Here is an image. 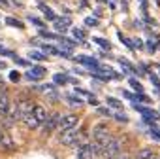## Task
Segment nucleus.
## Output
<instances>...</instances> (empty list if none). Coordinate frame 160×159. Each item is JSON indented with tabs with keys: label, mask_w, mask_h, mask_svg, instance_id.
I'll return each mask as SVG.
<instances>
[{
	"label": "nucleus",
	"mask_w": 160,
	"mask_h": 159,
	"mask_svg": "<svg viewBox=\"0 0 160 159\" xmlns=\"http://www.w3.org/2000/svg\"><path fill=\"white\" fill-rule=\"evenodd\" d=\"M136 159H154V150L152 148H141L136 153Z\"/></svg>",
	"instance_id": "obj_13"
},
{
	"label": "nucleus",
	"mask_w": 160,
	"mask_h": 159,
	"mask_svg": "<svg viewBox=\"0 0 160 159\" xmlns=\"http://www.w3.org/2000/svg\"><path fill=\"white\" fill-rule=\"evenodd\" d=\"M108 106H113V108H122V104H121L115 97H108Z\"/></svg>",
	"instance_id": "obj_20"
},
{
	"label": "nucleus",
	"mask_w": 160,
	"mask_h": 159,
	"mask_svg": "<svg viewBox=\"0 0 160 159\" xmlns=\"http://www.w3.org/2000/svg\"><path fill=\"white\" fill-rule=\"evenodd\" d=\"M32 116L40 121V123H45V119H47V110H45V106H42V104H34V108H32Z\"/></svg>",
	"instance_id": "obj_9"
},
{
	"label": "nucleus",
	"mask_w": 160,
	"mask_h": 159,
	"mask_svg": "<svg viewBox=\"0 0 160 159\" xmlns=\"http://www.w3.org/2000/svg\"><path fill=\"white\" fill-rule=\"evenodd\" d=\"M113 159H128V155H126V153H122V151H121V153H119V155H115V157H113Z\"/></svg>",
	"instance_id": "obj_31"
},
{
	"label": "nucleus",
	"mask_w": 160,
	"mask_h": 159,
	"mask_svg": "<svg viewBox=\"0 0 160 159\" xmlns=\"http://www.w3.org/2000/svg\"><path fill=\"white\" fill-rule=\"evenodd\" d=\"M10 104H12V101H10V95L4 91V89H0V116H8V110H10Z\"/></svg>",
	"instance_id": "obj_8"
},
{
	"label": "nucleus",
	"mask_w": 160,
	"mask_h": 159,
	"mask_svg": "<svg viewBox=\"0 0 160 159\" xmlns=\"http://www.w3.org/2000/svg\"><path fill=\"white\" fill-rule=\"evenodd\" d=\"M128 82H130V85H132V87H134V89H136L138 93H141V91H143V87H141V84L138 82V80H134V78H130V80H128Z\"/></svg>",
	"instance_id": "obj_21"
},
{
	"label": "nucleus",
	"mask_w": 160,
	"mask_h": 159,
	"mask_svg": "<svg viewBox=\"0 0 160 159\" xmlns=\"http://www.w3.org/2000/svg\"><path fill=\"white\" fill-rule=\"evenodd\" d=\"M60 118H62V114H58V112L49 114L47 119H45V123H43V134H51L53 131H57L58 123H60Z\"/></svg>",
	"instance_id": "obj_5"
},
{
	"label": "nucleus",
	"mask_w": 160,
	"mask_h": 159,
	"mask_svg": "<svg viewBox=\"0 0 160 159\" xmlns=\"http://www.w3.org/2000/svg\"><path fill=\"white\" fill-rule=\"evenodd\" d=\"M75 159H96V157H94V153H92L91 142H85V144H81V146H77Z\"/></svg>",
	"instance_id": "obj_7"
},
{
	"label": "nucleus",
	"mask_w": 160,
	"mask_h": 159,
	"mask_svg": "<svg viewBox=\"0 0 160 159\" xmlns=\"http://www.w3.org/2000/svg\"><path fill=\"white\" fill-rule=\"evenodd\" d=\"M98 114H102L106 118H111V110L109 108H98Z\"/></svg>",
	"instance_id": "obj_24"
},
{
	"label": "nucleus",
	"mask_w": 160,
	"mask_h": 159,
	"mask_svg": "<svg viewBox=\"0 0 160 159\" xmlns=\"http://www.w3.org/2000/svg\"><path fill=\"white\" fill-rule=\"evenodd\" d=\"M158 70H160V66H158Z\"/></svg>",
	"instance_id": "obj_35"
},
{
	"label": "nucleus",
	"mask_w": 160,
	"mask_h": 159,
	"mask_svg": "<svg viewBox=\"0 0 160 159\" xmlns=\"http://www.w3.org/2000/svg\"><path fill=\"white\" fill-rule=\"evenodd\" d=\"M58 140H60V144H64V146H81V144H85V142H87V140H85V136H83V133L79 131L77 127H75V129H70V131L60 133Z\"/></svg>",
	"instance_id": "obj_1"
},
{
	"label": "nucleus",
	"mask_w": 160,
	"mask_h": 159,
	"mask_svg": "<svg viewBox=\"0 0 160 159\" xmlns=\"http://www.w3.org/2000/svg\"><path fill=\"white\" fill-rule=\"evenodd\" d=\"M68 101H70V104H73V106H81V104H83V101L79 99V97H75V95H68Z\"/></svg>",
	"instance_id": "obj_19"
},
{
	"label": "nucleus",
	"mask_w": 160,
	"mask_h": 159,
	"mask_svg": "<svg viewBox=\"0 0 160 159\" xmlns=\"http://www.w3.org/2000/svg\"><path fill=\"white\" fill-rule=\"evenodd\" d=\"M43 74H45V68H43V66H32V68L27 72V78L32 80V82H38Z\"/></svg>",
	"instance_id": "obj_10"
},
{
	"label": "nucleus",
	"mask_w": 160,
	"mask_h": 159,
	"mask_svg": "<svg viewBox=\"0 0 160 159\" xmlns=\"http://www.w3.org/2000/svg\"><path fill=\"white\" fill-rule=\"evenodd\" d=\"M92 40H94L96 44H100L102 47H106V49H109V47H111V46H109V42H106L104 38H92Z\"/></svg>",
	"instance_id": "obj_23"
},
{
	"label": "nucleus",
	"mask_w": 160,
	"mask_h": 159,
	"mask_svg": "<svg viewBox=\"0 0 160 159\" xmlns=\"http://www.w3.org/2000/svg\"><path fill=\"white\" fill-rule=\"evenodd\" d=\"M53 82H55L57 85H64V84L68 82V78H66V76H62V74H57V76L53 78Z\"/></svg>",
	"instance_id": "obj_18"
},
{
	"label": "nucleus",
	"mask_w": 160,
	"mask_h": 159,
	"mask_svg": "<svg viewBox=\"0 0 160 159\" xmlns=\"http://www.w3.org/2000/svg\"><path fill=\"white\" fill-rule=\"evenodd\" d=\"M115 118H117V119H119V121H122V123H126V121H128V118H126V116H124V114H122V112H119V114H117V116H115Z\"/></svg>",
	"instance_id": "obj_28"
},
{
	"label": "nucleus",
	"mask_w": 160,
	"mask_h": 159,
	"mask_svg": "<svg viewBox=\"0 0 160 159\" xmlns=\"http://www.w3.org/2000/svg\"><path fill=\"white\" fill-rule=\"evenodd\" d=\"M28 57H30L32 61H45V55H43L42 51H30Z\"/></svg>",
	"instance_id": "obj_17"
},
{
	"label": "nucleus",
	"mask_w": 160,
	"mask_h": 159,
	"mask_svg": "<svg viewBox=\"0 0 160 159\" xmlns=\"http://www.w3.org/2000/svg\"><path fill=\"white\" fill-rule=\"evenodd\" d=\"M89 102H91V104H94V106H96V104H98V101H96V99H94V97H91V99H89Z\"/></svg>",
	"instance_id": "obj_32"
},
{
	"label": "nucleus",
	"mask_w": 160,
	"mask_h": 159,
	"mask_svg": "<svg viewBox=\"0 0 160 159\" xmlns=\"http://www.w3.org/2000/svg\"><path fill=\"white\" fill-rule=\"evenodd\" d=\"M111 140V134H109V129L106 123H98L94 129H92V142L98 144L100 148H106V144Z\"/></svg>",
	"instance_id": "obj_2"
},
{
	"label": "nucleus",
	"mask_w": 160,
	"mask_h": 159,
	"mask_svg": "<svg viewBox=\"0 0 160 159\" xmlns=\"http://www.w3.org/2000/svg\"><path fill=\"white\" fill-rule=\"evenodd\" d=\"M119 63H121V64H122L124 68H128V70H134V66H132V64H130V63H128L126 59H119Z\"/></svg>",
	"instance_id": "obj_26"
},
{
	"label": "nucleus",
	"mask_w": 160,
	"mask_h": 159,
	"mask_svg": "<svg viewBox=\"0 0 160 159\" xmlns=\"http://www.w3.org/2000/svg\"><path fill=\"white\" fill-rule=\"evenodd\" d=\"M6 23H8L10 27H17V29H25V25H23V21H21V19H15V17H6Z\"/></svg>",
	"instance_id": "obj_16"
},
{
	"label": "nucleus",
	"mask_w": 160,
	"mask_h": 159,
	"mask_svg": "<svg viewBox=\"0 0 160 159\" xmlns=\"http://www.w3.org/2000/svg\"><path fill=\"white\" fill-rule=\"evenodd\" d=\"M0 68H6V63H2V61H0Z\"/></svg>",
	"instance_id": "obj_34"
},
{
	"label": "nucleus",
	"mask_w": 160,
	"mask_h": 159,
	"mask_svg": "<svg viewBox=\"0 0 160 159\" xmlns=\"http://www.w3.org/2000/svg\"><path fill=\"white\" fill-rule=\"evenodd\" d=\"M2 136H4V131H2V129H0V142H2Z\"/></svg>",
	"instance_id": "obj_33"
},
{
	"label": "nucleus",
	"mask_w": 160,
	"mask_h": 159,
	"mask_svg": "<svg viewBox=\"0 0 160 159\" xmlns=\"http://www.w3.org/2000/svg\"><path fill=\"white\" fill-rule=\"evenodd\" d=\"M0 53H4V55H10V57H13V51L6 49V47H2V46H0Z\"/></svg>",
	"instance_id": "obj_29"
},
{
	"label": "nucleus",
	"mask_w": 160,
	"mask_h": 159,
	"mask_svg": "<svg viewBox=\"0 0 160 159\" xmlns=\"http://www.w3.org/2000/svg\"><path fill=\"white\" fill-rule=\"evenodd\" d=\"M10 80H12V82H19V74L17 72H12L10 74Z\"/></svg>",
	"instance_id": "obj_30"
},
{
	"label": "nucleus",
	"mask_w": 160,
	"mask_h": 159,
	"mask_svg": "<svg viewBox=\"0 0 160 159\" xmlns=\"http://www.w3.org/2000/svg\"><path fill=\"white\" fill-rule=\"evenodd\" d=\"M85 23H87L89 27H96V25H98V21H96V19H92V17H87V19H85Z\"/></svg>",
	"instance_id": "obj_27"
},
{
	"label": "nucleus",
	"mask_w": 160,
	"mask_h": 159,
	"mask_svg": "<svg viewBox=\"0 0 160 159\" xmlns=\"http://www.w3.org/2000/svg\"><path fill=\"white\" fill-rule=\"evenodd\" d=\"M134 108H136L138 112H141L145 119H158V114H156L154 110H149V108H143V106H139V104H134Z\"/></svg>",
	"instance_id": "obj_11"
},
{
	"label": "nucleus",
	"mask_w": 160,
	"mask_h": 159,
	"mask_svg": "<svg viewBox=\"0 0 160 159\" xmlns=\"http://www.w3.org/2000/svg\"><path fill=\"white\" fill-rule=\"evenodd\" d=\"M40 10L43 12V15H45V17H47L49 21H57V15L53 14V10H51L49 6H43V4H40Z\"/></svg>",
	"instance_id": "obj_15"
},
{
	"label": "nucleus",
	"mask_w": 160,
	"mask_h": 159,
	"mask_svg": "<svg viewBox=\"0 0 160 159\" xmlns=\"http://www.w3.org/2000/svg\"><path fill=\"white\" fill-rule=\"evenodd\" d=\"M0 146H2L4 150H15V142H13L6 133H4V136H2V142H0Z\"/></svg>",
	"instance_id": "obj_14"
},
{
	"label": "nucleus",
	"mask_w": 160,
	"mask_h": 159,
	"mask_svg": "<svg viewBox=\"0 0 160 159\" xmlns=\"http://www.w3.org/2000/svg\"><path fill=\"white\" fill-rule=\"evenodd\" d=\"M79 123V116L75 114H64L60 118V123H58V131L64 133V131H70V129H75Z\"/></svg>",
	"instance_id": "obj_4"
},
{
	"label": "nucleus",
	"mask_w": 160,
	"mask_h": 159,
	"mask_svg": "<svg viewBox=\"0 0 160 159\" xmlns=\"http://www.w3.org/2000/svg\"><path fill=\"white\" fill-rule=\"evenodd\" d=\"M28 21H30V23H34L36 27H43V23H42L38 17H32V15H30V17H28Z\"/></svg>",
	"instance_id": "obj_25"
},
{
	"label": "nucleus",
	"mask_w": 160,
	"mask_h": 159,
	"mask_svg": "<svg viewBox=\"0 0 160 159\" xmlns=\"http://www.w3.org/2000/svg\"><path fill=\"white\" fill-rule=\"evenodd\" d=\"M32 108H34V104L30 102V101H27V99H21V101H17V112H19V121H23L28 114H32Z\"/></svg>",
	"instance_id": "obj_6"
},
{
	"label": "nucleus",
	"mask_w": 160,
	"mask_h": 159,
	"mask_svg": "<svg viewBox=\"0 0 160 159\" xmlns=\"http://www.w3.org/2000/svg\"><path fill=\"white\" fill-rule=\"evenodd\" d=\"M23 123H25V127H27V129H30V131H34V129H38V127L42 125V123H40V121L32 116V114H28V116L23 119Z\"/></svg>",
	"instance_id": "obj_12"
},
{
	"label": "nucleus",
	"mask_w": 160,
	"mask_h": 159,
	"mask_svg": "<svg viewBox=\"0 0 160 159\" xmlns=\"http://www.w3.org/2000/svg\"><path fill=\"white\" fill-rule=\"evenodd\" d=\"M72 34H73L75 38H79V40H83V38H85V32H83L81 29H73V30H72Z\"/></svg>",
	"instance_id": "obj_22"
},
{
	"label": "nucleus",
	"mask_w": 160,
	"mask_h": 159,
	"mask_svg": "<svg viewBox=\"0 0 160 159\" xmlns=\"http://www.w3.org/2000/svg\"><path fill=\"white\" fill-rule=\"evenodd\" d=\"M121 150H122V138H119V136H111V140H109V142L106 144V148H104L102 157H104V159H113L115 155L121 153Z\"/></svg>",
	"instance_id": "obj_3"
}]
</instances>
